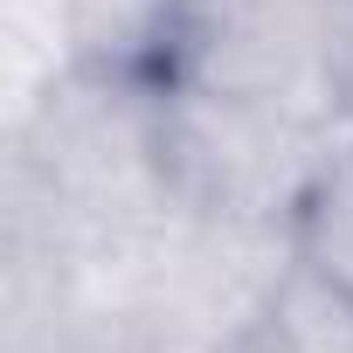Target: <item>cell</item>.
I'll list each match as a JSON object with an SVG mask.
<instances>
[{"mask_svg":"<svg viewBox=\"0 0 353 353\" xmlns=\"http://www.w3.org/2000/svg\"><path fill=\"white\" fill-rule=\"evenodd\" d=\"M298 256L353 312V152L319 166V181L305 188V201H298Z\"/></svg>","mask_w":353,"mask_h":353,"instance_id":"6da1fadb","label":"cell"},{"mask_svg":"<svg viewBox=\"0 0 353 353\" xmlns=\"http://www.w3.org/2000/svg\"><path fill=\"white\" fill-rule=\"evenodd\" d=\"M339 8H353V0H339Z\"/></svg>","mask_w":353,"mask_h":353,"instance_id":"7a4b0ae2","label":"cell"}]
</instances>
